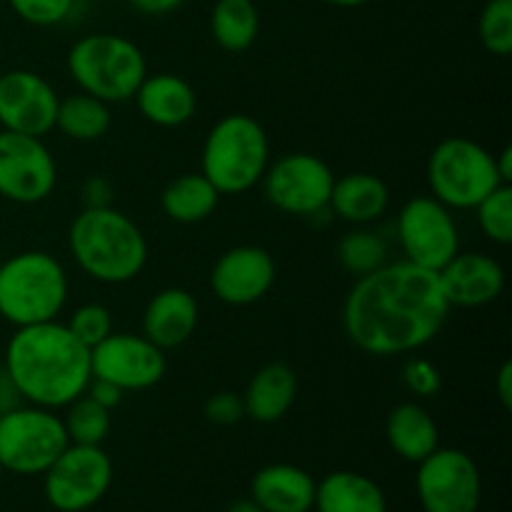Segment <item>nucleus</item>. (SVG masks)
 Masks as SVG:
<instances>
[{"instance_id": "nucleus-38", "label": "nucleus", "mask_w": 512, "mask_h": 512, "mask_svg": "<svg viewBox=\"0 0 512 512\" xmlns=\"http://www.w3.org/2000/svg\"><path fill=\"white\" fill-rule=\"evenodd\" d=\"M128 3L133 5V10H138V13L155 15V18H158V15L175 13L185 0H128Z\"/></svg>"}, {"instance_id": "nucleus-41", "label": "nucleus", "mask_w": 512, "mask_h": 512, "mask_svg": "<svg viewBox=\"0 0 512 512\" xmlns=\"http://www.w3.org/2000/svg\"><path fill=\"white\" fill-rule=\"evenodd\" d=\"M495 168L503 183H512V145H505L498 155H495Z\"/></svg>"}, {"instance_id": "nucleus-43", "label": "nucleus", "mask_w": 512, "mask_h": 512, "mask_svg": "<svg viewBox=\"0 0 512 512\" xmlns=\"http://www.w3.org/2000/svg\"><path fill=\"white\" fill-rule=\"evenodd\" d=\"M325 5H333V8H360V5L370 3V0H320Z\"/></svg>"}, {"instance_id": "nucleus-34", "label": "nucleus", "mask_w": 512, "mask_h": 512, "mask_svg": "<svg viewBox=\"0 0 512 512\" xmlns=\"http://www.w3.org/2000/svg\"><path fill=\"white\" fill-rule=\"evenodd\" d=\"M403 385L415 398L428 400L435 398L443 390V375H440V368L433 360L413 355L403 365Z\"/></svg>"}, {"instance_id": "nucleus-4", "label": "nucleus", "mask_w": 512, "mask_h": 512, "mask_svg": "<svg viewBox=\"0 0 512 512\" xmlns=\"http://www.w3.org/2000/svg\"><path fill=\"white\" fill-rule=\"evenodd\" d=\"M68 295V270L45 250H23L0 263V318L13 328L58 320Z\"/></svg>"}, {"instance_id": "nucleus-10", "label": "nucleus", "mask_w": 512, "mask_h": 512, "mask_svg": "<svg viewBox=\"0 0 512 512\" xmlns=\"http://www.w3.org/2000/svg\"><path fill=\"white\" fill-rule=\"evenodd\" d=\"M113 460L103 445L70 443L43 473V495L58 512H85L108 495Z\"/></svg>"}, {"instance_id": "nucleus-23", "label": "nucleus", "mask_w": 512, "mask_h": 512, "mask_svg": "<svg viewBox=\"0 0 512 512\" xmlns=\"http://www.w3.org/2000/svg\"><path fill=\"white\" fill-rule=\"evenodd\" d=\"M385 440L400 460L418 465L440 448V428L425 405L405 400L388 413Z\"/></svg>"}, {"instance_id": "nucleus-37", "label": "nucleus", "mask_w": 512, "mask_h": 512, "mask_svg": "<svg viewBox=\"0 0 512 512\" xmlns=\"http://www.w3.org/2000/svg\"><path fill=\"white\" fill-rule=\"evenodd\" d=\"M85 395H90L95 403L103 405V408H108V410L118 408L125 398L123 390L115 388L113 383H108V380H100V378H90L88 388H85Z\"/></svg>"}, {"instance_id": "nucleus-39", "label": "nucleus", "mask_w": 512, "mask_h": 512, "mask_svg": "<svg viewBox=\"0 0 512 512\" xmlns=\"http://www.w3.org/2000/svg\"><path fill=\"white\" fill-rule=\"evenodd\" d=\"M495 393H498L500 405H503L505 410H510L512 408V363L510 360H505V363L500 365L498 375H495Z\"/></svg>"}, {"instance_id": "nucleus-3", "label": "nucleus", "mask_w": 512, "mask_h": 512, "mask_svg": "<svg viewBox=\"0 0 512 512\" xmlns=\"http://www.w3.org/2000/svg\"><path fill=\"white\" fill-rule=\"evenodd\" d=\"M68 250L90 280L123 285L148 265V240L140 225L118 208H83L68 230Z\"/></svg>"}, {"instance_id": "nucleus-29", "label": "nucleus", "mask_w": 512, "mask_h": 512, "mask_svg": "<svg viewBox=\"0 0 512 512\" xmlns=\"http://www.w3.org/2000/svg\"><path fill=\"white\" fill-rule=\"evenodd\" d=\"M63 418L65 433L73 445H103L113 428V410L95 403L90 395H80L73 403L65 405Z\"/></svg>"}, {"instance_id": "nucleus-20", "label": "nucleus", "mask_w": 512, "mask_h": 512, "mask_svg": "<svg viewBox=\"0 0 512 512\" xmlns=\"http://www.w3.org/2000/svg\"><path fill=\"white\" fill-rule=\"evenodd\" d=\"M318 480L308 470L290 463L260 468L250 483V498L265 512H310Z\"/></svg>"}, {"instance_id": "nucleus-45", "label": "nucleus", "mask_w": 512, "mask_h": 512, "mask_svg": "<svg viewBox=\"0 0 512 512\" xmlns=\"http://www.w3.org/2000/svg\"><path fill=\"white\" fill-rule=\"evenodd\" d=\"M5 413V410H3V405H0V415H3Z\"/></svg>"}, {"instance_id": "nucleus-35", "label": "nucleus", "mask_w": 512, "mask_h": 512, "mask_svg": "<svg viewBox=\"0 0 512 512\" xmlns=\"http://www.w3.org/2000/svg\"><path fill=\"white\" fill-rule=\"evenodd\" d=\"M203 415L208 423L220 425V428H230L238 425L245 418L243 395L233 393V390H220V393L210 395L203 405Z\"/></svg>"}, {"instance_id": "nucleus-8", "label": "nucleus", "mask_w": 512, "mask_h": 512, "mask_svg": "<svg viewBox=\"0 0 512 512\" xmlns=\"http://www.w3.org/2000/svg\"><path fill=\"white\" fill-rule=\"evenodd\" d=\"M68 445L58 410L20 403L0 415V465L5 473L43 475Z\"/></svg>"}, {"instance_id": "nucleus-21", "label": "nucleus", "mask_w": 512, "mask_h": 512, "mask_svg": "<svg viewBox=\"0 0 512 512\" xmlns=\"http://www.w3.org/2000/svg\"><path fill=\"white\" fill-rule=\"evenodd\" d=\"M390 188L380 175L348 173L335 178L328 210L348 225H373L388 213Z\"/></svg>"}, {"instance_id": "nucleus-44", "label": "nucleus", "mask_w": 512, "mask_h": 512, "mask_svg": "<svg viewBox=\"0 0 512 512\" xmlns=\"http://www.w3.org/2000/svg\"><path fill=\"white\" fill-rule=\"evenodd\" d=\"M3 473H5V470H3V465H0V478H3Z\"/></svg>"}, {"instance_id": "nucleus-30", "label": "nucleus", "mask_w": 512, "mask_h": 512, "mask_svg": "<svg viewBox=\"0 0 512 512\" xmlns=\"http://www.w3.org/2000/svg\"><path fill=\"white\" fill-rule=\"evenodd\" d=\"M478 228L495 245L512 243V185L503 183L475 205Z\"/></svg>"}, {"instance_id": "nucleus-32", "label": "nucleus", "mask_w": 512, "mask_h": 512, "mask_svg": "<svg viewBox=\"0 0 512 512\" xmlns=\"http://www.w3.org/2000/svg\"><path fill=\"white\" fill-rule=\"evenodd\" d=\"M65 325L85 348L93 350L113 333V313L103 303H85L68 315Z\"/></svg>"}, {"instance_id": "nucleus-18", "label": "nucleus", "mask_w": 512, "mask_h": 512, "mask_svg": "<svg viewBox=\"0 0 512 512\" xmlns=\"http://www.w3.org/2000/svg\"><path fill=\"white\" fill-rule=\"evenodd\" d=\"M200 305L190 290L163 288L143 310L140 333L160 350H175L188 343L198 330Z\"/></svg>"}, {"instance_id": "nucleus-17", "label": "nucleus", "mask_w": 512, "mask_h": 512, "mask_svg": "<svg viewBox=\"0 0 512 512\" xmlns=\"http://www.w3.org/2000/svg\"><path fill=\"white\" fill-rule=\"evenodd\" d=\"M438 278L450 308H485L505 290V268L483 250H460Z\"/></svg>"}, {"instance_id": "nucleus-19", "label": "nucleus", "mask_w": 512, "mask_h": 512, "mask_svg": "<svg viewBox=\"0 0 512 512\" xmlns=\"http://www.w3.org/2000/svg\"><path fill=\"white\" fill-rule=\"evenodd\" d=\"M133 100L138 113L158 128H180L190 123L198 110L195 88L183 75L175 73H148Z\"/></svg>"}, {"instance_id": "nucleus-28", "label": "nucleus", "mask_w": 512, "mask_h": 512, "mask_svg": "<svg viewBox=\"0 0 512 512\" xmlns=\"http://www.w3.org/2000/svg\"><path fill=\"white\" fill-rule=\"evenodd\" d=\"M388 253V240L370 225H353L338 243L340 268L353 278H363L388 263Z\"/></svg>"}, {"instance_id": "nucleus-31", "label": "nucleus", "mask_w": 512, "mask_h": 512, "mask_svg": "<svg viewBox=\"0 0 512 512\" xmlns=\"http://www.w3.org/2000/svg\"><path fill=\"white\" fill-rule=\"evenodd\" d=\"M478 33L490 55L508 58L512 53V0H485Z\"/></svg>"}, {"instance_id": "nucleus-40", "label": "nucleus", "mask_w": 512, "mask_h": 512, "mask_svg": "<svg viewBox=\"0 0 512 512\" xmlns=\"http://www.w3.org/2000/svg\"><path fill=\"white\" fill-rule=\"evenodd\" d=\"M20 403H23V400H20L18 388H15V383L10 380L8 370L0 365V405H3V410H10Z\"/></svg>"}, {"instance_id": "nucleus-15", "label": "nucleus", "mask_w": 512, "mask_h": 512, "mask_svg": "<svg viewBox=\"0 0 512 512\" xmlns=\"http://www.w3.org/2000/svg\"><path fill=\"white\" fill-rule=\"evenodd\" d=\"M60 95L35 70L15 68L0 75V130L45 138L55 130Z\"/></svg>"}, {"instance_id": "nucleus-36", "label": "nucleus", "mask_w": 512, "mask_h": 512, "mask_svg": "<svg viewBox=\"0 0 512 512\" xmlns=\"http://www.w3.org/2000/svg\"><path fill=\"white\" fill-rule=\"evenodd\" d=\"M115 200V188L105 175H90L80 188V203L83 208H110Z\"/></svg>"}, {"instance_id": "nucleus-46", "label": "nucleus", "mask_w": 512, "mask_h": 512, "mask_svg": "<svg viewBox=\"0 0 512 512\" xmlns=\"http://www.w3.org/2000/svg\"><path fill=\"white\" fill-rule=\"evenodd\" d=\"M93 3H100V0H93Z\"/></svg>"}, {"instance_id": "nucleus-33", "label": "nucleus", "mask_w": 512, "mask_h": 512, "mask_svg": "<svg viewBox=\"0 0 512 512\" xmlns=\"http://www.w3.org/2000/svg\"><path fill=\"white\" fill-rule=\"evenodd\" d=\"M8 5L23 23L35 28H53L70 20L78 0H8Z\"/></svg>"}, {"instance_id": "nucleus-26", "label": "nucleus", "mask_w": 512, "mask_h": 512, "mask_svg": "<svg viewBox=\"0 0 512 512\" xmlns=\"http://www.w3.org/2000/svg\"><path fill=\"white\" fill-rule=\"evenodd\" d=\"M110 125H113V113H110V103L105 100L83 93V90L60 98L55 130H60L65 138L75 140V143H95L108 135Z\"/></svg>"}, {"instance_id": "nucleus-14", "label": "nucleus", "mask_w": 512, "mask_h": 512, "mask_svg": "<svg viewBox=\"0 0 512 512\" xmlns=\"http://www.w3.org/2000/svg\"><path fill=\"white\" fill-rule=\"evenodd\" d=\"M93 378L108 380L123 393L155 388L165 378V350L150 343L143 333H110L90 350Z\"/></svg>"}, {"instance_id": "nucleus-12", "label": "nucleus", "mask_w": 512, "mask_h": 512, "mask_svg": "<svg viewBox=\"0 0 512 512\" xmlns=\"http://www.w3.org/2000/svg\"><path fill=\"white\" fill-rule=\"evenodd\" d=\"M415 493L423 512H478L483 500L478 463L465 450H433L418 463Z\"/></svg>"}, {"instance_id": "nucleus-5", "label": "nucleus", "mask_w": 512, "mask_h": 512, "mask_svg": "<svg viewBox=\"0 0 512 512\" xmlns=\"http://www.w3.org/2000/svg\"><path fill=\"white\" fill-rule=\"evenodd\" d=\"M270 160V138L263 125L253 115L230 113L205 135L200 173L220 195H243L260 185Z\"/></svg>"}, {"instance_id": "nucleus-16", "label": "nucleus", "mask_w": 512, "mask_h": 512, "mask_svg": "<svg viewBox=\"0 0 512 512\" xmlns=\"http://www.w3.org/2000/svg\"><path fill=\"white\" fill-rule=\"evenodd\" d=\"M275 278L278 265L270 250L260 245H235L210 268V290L230 308H248L273 290Z\"/></svg>"}, {"instance_id": "nucleus-25", "label": "nucleus", "mask_w": 512, "mask_h": 512, "mask_svg": "<svg viewBox=\"0 0 512 512\" xmlns=\"http://www.w3.org/2000/svg\"><path fill=\"white\" fill-rule=\"evenodd\" d=\"M220 198L223 195L203 173H183L163 188L160 208L173 223L195 225L208 220L218 210Z\"/></svg>"}, {"instance_id": "nucleus-42", "label": "nucleus", "mask_w": 512, "mask_h": 512, "mask_svg": "<svg viewBox=\"0 0 512 512\" xmlns=\"http://www.w3.org/2000/svg\"><path fill=\"white\" fill-rule=\"evenodd\" d=\"M225 512H265V510L260 508L253 498H243V500H235L233 505H228V510Z\"/></svg>"}, {"instance_id": "nucleus-9", "label": "nucleus", "mask_w": 512, "mask_h": 512, "mask_svg": "<svg viewBox=\"0 0 512 512\" xmlns=\"http://www.w3.org/2000/svg\"><path fill=\"white\" fill-rule=\"evenodd\" d=\"M453 213L433 195L410 198L395 218V238L403 260L440 273L460 253V228Z\"/></svg>"}, {"instance_id": "nucleus-22", "label": "nucleus", "mask_w": 512, "mask_h": 512, "mask_svg": "<svg viewBox=\"0 0 512 512\" xmlns=\"http://www.w3.org/2000/svg\"><path fill=\"white\" fill-rule=\"evenodd\" d=\"M245 418L273 425L293 410L298 400V375L288 363H268L250 378L245 388Z\"/></svg>"}, {"instance_id": "nucleus-6", "label": "nucleus", "mask_w": 512, "mask_h": 512, "mask_svg": "<svg viewBox=\"0 0 512 512\" xmlns=\"http://www.w3.org/2000/svg\"><path fill=\"white\" fill-rule=\"evenodd\" d=\"M68 75L78 90L105 103H128L148 75V63L138 45L118 33H90L68 50Z\"/></svg>"}, {"instance_id": "nucleus-7", "label": "nucleus", "mask_w": 512, "mask_h": 512, "mask_svg": "<svg viewBox=\"0 0 512 512\" xmlns=\"http://www.w3.org/2000/svg\"><path fill=\"white\" fill-rule=\"evenodd\" d=\"M430 195L450 210H473L500 180L495 155L478 140L450 135L440 140L428 158Z\"/></svg>"}, {"instance_id": "nucleus-1", "label": "nucleus", "mask_w": 512, "mask_h": 512, "mask_svg": "<svg viewBox=\"0 0 512 512\" xmlns=\"http://www.w3.org/2000/svg\"><path fill=\"white\" fill-rule=\"evenodd\" d=\"M438 273L393 260L355 278L343 303V333L375 358L410 355L433 343L450 318Z\"/></svg>"}, {"instance_id": "nucleus-11", "label": "nucleus", "mask_w": 512, "mask_h": 512, "mask_svg": "<svg viewBox=\"0 0 512 512\" xmlns=\"http://www.w3.org/2000/svg\"><path fill=\"white\" fill-rule=\"evenodd\" d=\"M333 183V168L313 153H288L270 160L260 180L268 203L280 213L298 218H315L325 213Z\"/></svg>"}, {"instance_id": "nucleus-24", "label": "nucleus", "mask_w": 512, "mask_h": 512, "mask_svg": "<svg viewBox=\"0 0 512 512\" xmlns=\"http://www.w3.org/2000/svg\"><path fill=\"white\" fill-rule=\"evenodd\" d=\"M315 512H388V498L373 478L335 470L315 483Z\"/></svg>"}, {"instance_id": "nucleus-2", "label": "nucleus", "mask_w": 512, "mask_h": 512, "mask_svg": "<svg viewBox=\"0 0 512 512\" xmlns=\"http://www.w3.org/2000/svg\"><path fill=\"white\" fill-rule=\"evenodd\" d=\"M3 368L23 403L48 410L73 403L93 378L90 350L60 320L15 328L5 345Z\"/></svg>"}, {"instance_id": "nucleus-27", "label": "nucleus", "mask_w": 512, "mask_h": 512, "mask_svg": "<svg viewBox=\"0 0 512 512\" xmlns=\"http://www.w3.org/2000/svg\"><path fill=\"white\" fill-rule=\"evenodd\" d=\"M210 35L225 53H243L258 40L260 10L253 0H210Z\"/></svg>"}, {"instance_id": "nucleus-13", "label": "nucleus", "mask_w": 512, "mask_h": 512, "mask_svg": "<svg viewBox=\"0 0 512 512\" xmlns=\"http://www.w3.org/2000/svg\"><path fill=\"white\" fill-rule=\"evenodd\" d=\"M58 163L35 135L0 130V198L18 205H38L55 193Z\"/></svg>"}]
</instances>
